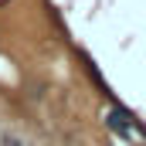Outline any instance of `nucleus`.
Here are the masks:
<instances>
[{"label":"nucleus","mask_w":146,"mask_h":146,"mask_svg":"<svg viewBox=\"0 0 146 146\" xmlns=\"http://www.w3.org/2000/svg\"><path fill=\"white\" fill-rule=\"evenodd\" d=\"M106 122H109L119 136H133V126H136V122H133V115H126L122 109H112L109 115H106Z\"/></svg>","instance_id":"1"}]
</instances>
